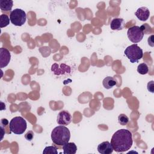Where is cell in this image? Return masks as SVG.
<instances>
[{
  "mask_svg": "<svg viewBox=\"0 0 154 154\" xmlns=\"http://www.w3.org/2000/svg\"><path fill=\"white\" fill-rule=\"evenodd\" d=\"M153 81H151L150 82H149L147 83V90L151 92V93H153Z\"/></svg>",
  "mask_w": 154,
  "mask_h": 154,
  "instance_id": "cell-22",
  "label": "cell"
},
{
  "mask_svg": "<svg viewBox=\"0 0 154 154\" xmlns=\"http://www.w3.org/2000/svg\"><path fill=\"white\" fill-rule=\"evenodd\" d=\"M133 143L132 133L126 129L117 130L112 135L111 144L116 152H124L129 150Z\"/></svg>",
  "mask_w": 154,
  "mask_h": 154,
  "instance_id": "cell-1",
  "label": "cell"
},
{
  "mask_svg": "<svg viewBox=\"0 0 154 154\" xmlns=\"http://www.w3.org/2000/svg\"><path fill=\"white\" fill-rule=\"evenodd\" d=\"M70 138V131L64 125L58 126L52 131L51 140L54 144L58 146H63L69 142Z\"/></svg>",
  "mask_w": 154,
  "mask_h": 154,
  "instance_id": "cell-2",
  "label": "cell"
},
{
  "mask_svg": "<svg viewBox=\"0 0 154 154\" xmlns=\"http://www.w3.org/2000/svg\"><path fill=\"white\" fill-rule=\"evenodd\" d=\"M137 72L141 75H146L149 72V67L146 63H141L137 67Z\"/></svg>",
  "mask_w": 154,
  "mask_h": 154,
  "instance_id": "cell-17",
  "label": "cell"
},
{
  "mask_svg": "<svg viewBox=\"0 0 154 154\" xmlns=\"http://www.w3.org/2000/svg\"><path fill=\"white\" fill-rule=\"evenodd\" d=\"M72 119V116L69 112L67 111H61L57 116V122L60 125L66 126L71 123Z\"/></svg>",
  "mask_w": 154,
  "mask_h": 154,
  "instance_id": "cell-7",
  "label": "cell"
},
{
  "mask_svg": "<svg viewBox=\"0 0 154 154\" xmlns=\"http://www.w3.org/2000/svg\"><path fill=\"white\" fill-rule=\"evenodd\" d=\"M51 70L56 75H64L65 73H69L71 71L70 67L66 64H61L60 67L57 63H54L52 65Z\"/></svg>",
  "mask_w": 154,
  "mask_h": 154,
  "instance_id": "cell-8",
  "label": "cell"
},
{
  "mask_svg": "<svg viewBox=\"0 0 154 154\" xmlns=\"http://www.w3.org/2000/svg\"><path fill=\"white\" fill-rule=\"evenodd\" d=\"M124 54L132 63H137L143 56V50L137 44H133L128 46L125 49Z\"/></svg>",
  "mask_w": 154,
  "mask_h": 154,
  "instance_id": "cell-4",
  "label": "cell"
},
{
  "mask_svg": "<svg viewBox=\"0 0 154 154\" xmlns=\"http://www.w3.org/2000/svg\"><path fill=\"white\" fill-rule=\"evenodd\" d=\"M140 28L141 29V31H143L144 34H149L151 33V32H152V28H151V27L147 23L143 24Z\"/></svg>",
  "mask_w": 154,
  "mask_h": 154,
  "instance_id": "cell-20",
  "label": "cell"
},
{
  "mask_svg": "<svg viewBox=\"0 0 154 154\" xmlns=\"http://www.w3.org/2000/svg\"><path fill=\"white\" fill-rule=\"evenodd\" d=\"M8 121L7 119H2L1 120V126L4 125V126H5L7 125H8Z\"/></svg>",
  "mask_w": 154,
  "mask_h": 154,
  "instance_id": "cell-24",
  "label": "cell"
},
{
  "mask_svg": "<svg viewBox=\"0 0 154 154\" xmlns=\"http://www.w3.org/2000/svg\"><path fill=\"white\" fill-rule=\"evenodd\" d=\"M153 35H152L151 36H150L149 38H148V43H149V45H150V46H153L154 45H153Z\"/></svg>",
  "mask_w": 154,
  "mask_h": 154,
  "instance_id": "cell-23",
  "label": "cell"
},
{
  "mask_svg": "<svg viewBox=\"0 0 154 154\" xmlns=\"http://www.w3.org/2000/svg\"><path fill=\"white\" fill-rule=\"evenodd\" d=\"M10 22L15 26H22L26 20V13L20 8H15L10 15Z\"/></svg>",
  "mask_w": 154,
  "mask_h": 154,
  "instance_id": "cell-5",
  "label": "cell"
},
{
  "mask_svg": "<svg viewBox=\"0 0 154 154\" xmlns=\"http://www.w3.org/2000/svg\"><path fill=\"white\" fill-rule=\"evenodd\" d=\"M34 132L32 131H29L25 135V138L28 141H31L34 138Z\"/></svg>",
  "mask_w": 154,
  "mask_h": 154,
  "instance_id": "cell-21",
  "label": "cell"
},
{
  "mask_svg": "<svg viewBox=\"0 0 154 154\" xmlns=\"http://www.w3.org/2000/svg\"><path fill=\"white\" fill-rule=\"evenodd\" d=\"M125 26V20L122 18L113 19L110 24V28L112 30L120 31L123 29Z\"/></svg>",
  "mask_w": 154,
  "mask_h": 154,
  "instance_id": "cell-12",
  "label": "cell"
},
{
  "mask_svg": "<svg viewBox=\"0 0 154 154\" xmlns=\"http://www.w3.org/2000/svg\"><path fill=\"white\" fill-rule=\"evenodd\" d=\"M129 118L128 117L125 115V114H120L118 117V122L120 125L125 126L129 122Z\"/></svg>",
  "mask_w": 154,
  "mask_h": 154,
  "instance_id": "cell-18",
  "label": "cell"
},
{
  "mask_svg": "<svg viewBox=\"0 0 154 154\" xmlns=\"http://www.w3.org/2000/svg\"><path fill=\"white\" fill-rule=\"evenodd\" d=\"M10 18L7 14H2L0 16V27L4 28L8 26L10 23Z\"/></svg>",
  "mask_w": 154,
  "mask_h": 154,
  "instance_id": "cell-16",
  "label": "cell"
},
{
  "mask_svg": "<svg viewBox=\"0 0 154 154\" xmlns=\"http://www.w3.org/2000/svg\"><path fill=\"white\" fill-rule=\"evenodd\" d=\"M103 86L106 89H110L114 86L116 85L117 82L113 77L107 76L102 81Z\"/></svg>",
  "mask_w": 154,
  "mask_h": 154,
  "instance_id": "cell-14",
  "label": "cell"
},
{
  "mask_svg": "<svg viewBox=\"0 0 154 154\" xmlns=\"http://www.w3.org/2000/svg\"><path fill=\"white\" fill-rule=\"evenodd\" d=\"M63 153L64 154H75L77 147L74 143H67L63 146Z\"/></svg>",
  "mask_w": 154,
  "mask_h": 154,
  "instance_id": "cell-13",
  "label": "cell"
},
{
  "mask_svg": "<svg viewBox=\"0 0 154 154\" xmlns=\"http://www.w3.org/2000/svg\"><path fill=\"white\" fill-rule=\"evenodd\" d=\"M13 5L12 0H1L0 1V8L2 11H10Z\"/></svg>",
  "mask_w": 154,
  "mask_h": 154,
  "instance_id": "cell-15",
  "label": "cell"
},
{
  "mask_svg": "<svg viewBox=\"0 0 154 154\" xmlns=\"http://www.w3.org/2000/svg\"><path fill=\"white\" fill-rule=\"evenodd\" d=\"M97 149L101 154H110L112 153L114 150L111 144L108 141L100 143L98 145Z\"/></svg>",
  "mask_w": 154,
  "mask_h": 154,
  "instance_id": "cell-11",
  "label": "cell"
},
{
  "mask_svg": "<svg viewBox=\"0 0 154 154\" xmlns=\"http://www.w3.org/2000/svg\"><path fill=\"white\" fill-rule=\"evenodd\" d=\"M127 35L129 40L134 43H137L141 42L143 38L144 34L140 26H133L130 27L127 32Z\"/></svg>",
  "mask_w": 154,
  "mask_h": 154,
  "instance_id": "cell-6",
  "label": "cell"
},
{
  "mask_svg": "<svg viewBox=\"0 0 154 154\" xmlns=\"http://www.w3.org/2000/svg\"><path fill=\"white\" fill-rule=\"evenodd\" d=\"M27 128L26 120L22 117L17 116L13 117L10 122L9 129L10 132L17 134H22Z\"/></svg>",
  "mask_w": 154,
  "mask_h": 154,
  "instance_id": "cell-3",
  "label": "cell"
},
{
  "mask_svg": "<svg viewBox=\"0 0 154 154\" xmlns=\"http://www.w3.org/2000/svg\"><path fill=\"white\" fill-rule=\"evenodd\" d=\"M136 17L141 21H146L150 16V11L148 8L146 7H141L138 8L135 12Z\"/></svg>",
  "mask_w": 154,
  "mask_h": 154,
  "instance_id": "cell-10",
  "label": "cell"
},
{
  "mask_svg": "<svg viewBox=\"0 0 154 154\" xmlns=\"http://www.w3.org/2000/svg\"><path fill=\"white\" fill-rule=\"evenodd\" d=\"M11 54L9 51L4 48H0V67L3 68L7 66L10 63Z\"/></svg>",
  "mask_w": 154,
  "mask_h": 154,
  "instance_id": "cell-9",
  "label": "cell"
},
{
  "mask_svg": "<svg viewBox=\"0 0 154 154\" xmlns=\"http://www.w3.org/2000/svg\"><path fill=\"white\" fill-rule=\"evenodd\" d=\"M43 153L44 154H57L58 153V151H57V147H55V146H47L46 147L43 151Z\"/></svg>",
  "mask_w": 154,
  "mask_h": 154,
  "instance_id": "cell-19",
  "label": "cell"
}]
</instances>
